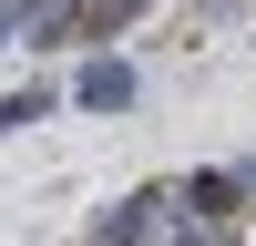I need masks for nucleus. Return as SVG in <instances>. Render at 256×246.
<instances>
[{"instance_id": "obj_4", "label": "nucleus", "mask_w": 256, "mask_h": 246, "mask_svg": "<svg viewBox=\"0 0 256 246\" xmlns=\"http://www.w3.org/2000/svg\"><path fill=\"white\" fill-rule=\"evenodd\" d=\"M52 113V92H0V134H20V123H41Z\"/></svg>"}, {"instance_id": "obj_2", "label": "nucleus", "mask_w": 256, "mask_h": 246, "mask_svg": "<svg viewBox=\"0 0 256 246\" xmlns=\"http://www.w3.org/2000/svg\"><path fill=\"white\" fill-rule=\"evenodd\" d=\"M184 205H195V216H226V205H236V174H195Z\"/></svg>"}, {"instance_id": "obj_3", "label": "nucleus", "mask_w": 256, "mask_h": 246, "mask_svg": "<svg viewBox=\"0 0 256 246\" xmlns=\"http://www.w3.org/2000/svg\"><path fill=\"white\" fill-rule=\"evenodd\" d=\"M154 205H164V195H134V205H123V216H113V226H102V236H92V246H134V236H144V216H154Z\"/></svg>"}, {"instance_id": "obj_5", "label": "nucleus", "mask_w": 256, "mask_h": 246, "mask_svg": "<svg viewBox=\"0 0 256 246\" xmlns=\"http://www.w3.org/2000/svg\"><path fill=\"white\" fill-rule=\"evenodd\" d=\"M195 246H216V236H195Z\"/></svg>"}, {"instance_id": "obj_1", "label": "nucleus", "mask_w": 256, "mask_h": 246, "mask_svg": "<svg viewBox=\"0 0 256 246\" xmlns=\"http://www.w3.org/2000/svg\"><path fill=\"white\" fill-rule=\"evenodd\" d=\"M82 102H92V113L134 102V72H123V62H92V72H82Z\"/></svg>"}]
</instances>
